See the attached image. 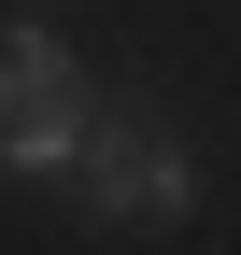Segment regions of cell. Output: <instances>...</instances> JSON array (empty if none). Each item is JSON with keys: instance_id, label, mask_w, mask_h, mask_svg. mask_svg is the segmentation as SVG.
I'll list each match as a JSON object with an SVG mask.
<instances>
[{"instance_id": "cell-2", "label": "cell", "mask_w": 241, "mask_h": 255, "mask_svg": "<svg viewBox=\"0 0 241 255\" xmlns=\"http://www.w3.org/2000/svg\"><path fill=\"white\" fill-rule=\"evenodd\" d=\"M85 114H100L85 85H71V100H28V114H0V170H14V184H71V156H85Z\"/></svg>"}, {"instance_id": "cell-3", "label": "cell", "mask_w": 241, "mask_h": 255, "mask_svg": "<svg viewBox=\"0 0 241 255\" xmlns=\"http://www.w3.org/2000/svg\"><path fill=\"white\" fill-rule=\"evenodd\" d=\"M71 85H85V57L57 43L43 14H14V28H0V114H28V100H71Z\"/></svg>"}, {"instance_id": "cell-1", "label": "cell", "mask_w": 241, "mask_h": 255, "mask_svg": "<svg viewBox=\"0 0 241 255\" xmlns=\"http://www.w3.org/2000/svg\"><path fill=\"white\" fill-rule=\"evenodd\" d=\"M71 184H85L100 227H199V142L170 114H142V100H100V114H85Z\"/></svg>"}]
</instances>
